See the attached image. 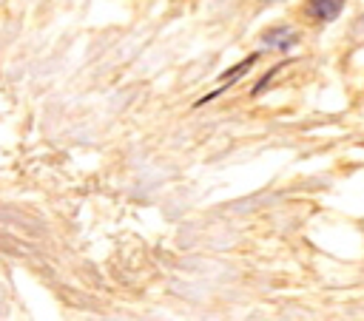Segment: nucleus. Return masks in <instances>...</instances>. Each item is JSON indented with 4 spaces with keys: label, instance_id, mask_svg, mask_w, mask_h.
<instances>
[{
    "label": "nucleus",
    "instance_id": "1",
    "mask_svg": "<svg viewBox=\"0 0 364 321\" xmlns=\"http://www.w3.org/2000/svg\"><path fill=\"white\" fill-rule=\"evenodd\" d=\"M344 0H307V11L318 20H333L341 11Z\"/></svg>",
    "mask_w": 364,
    "mask_h": 321
}]
</instances>
